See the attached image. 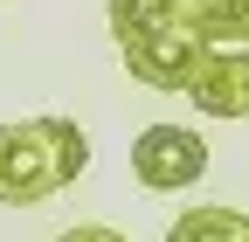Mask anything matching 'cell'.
I'll return each instance as SVG.
<instances>
[{
  "mask_svg": "<svg viewBox=\"0 0 249 242\" xmlns=\"http://www.w3.org/2000/svg\"><path fill=\"white\" fill-rule=\"evenodd\" d=\"M208 173V145L187 125H145L132 138V180L145 194H187Z\"/></svg>",
  "mask_w": 249,
  "mask_h": 242,
  "instance_id": "obj_2",
  "label": "cell"
},
{
  "mask_svg": "<svg viewBox=\"0 0 249 242\" xmlns=\"http://www.w3.org/2000/svg\"><path fill=\"white\" fill-rule=\"evenodd\" d=\"M242 235V207H187L166 228V242H235Z\"/></svg>",
  "mask_w": 249,
  "mask_h": 242,
  "instance_id": "obj_5",
  "label": "cell"
},
{
  "mask_svg": "<svg viewBox=\"0 0 249 242\" xmlns=\"http://www.w3.org/2000/svg\"><path fill=\"white\" fill-rule=\"evenodd\" d=\"M55 242H124L118 228H104V222H76V228H62Z\"/></svg>",
  "mask_w": 249,
  "mask_h": 242,
  "instance_id": "obj_8",
  "label": "cell"
},
{
  "mask_svg": "<svg viewBox=\"0 0 249 242\" xmlns=\"http://www.w3.org/2000/svg\"><path fill=\"white\" fill-rule=\"evenodd\" d=\"M187 97L208 118H249V63H214V55H201V69L187 76Z\"/></svg>",
  "mask_w": 249,
  "mask_h": 242,
  "instance_id": "obj_4",
  "label": "cell"
},
{
  "mask_svg": "<svg viewBox=\"0 0 249 242\" xmlns=\"http://www.w3.org/2000/svg\"><path fill=\"white\" fill-rule=\"evenodd\" d=\"M90 166V138L70 118H21L0 125V207H35L62 194Z\"/></svg>",
  "mask_w": 249,
  "mask_h": 242,
  "instance_id": "obj_1",
  "label": "cell"
},
{
  "mask_svg": "<svg viewBox=\"0 0 249 242\" xmlns=\"http://www.w3.org/2000/svg\"><path fill=\"white\" fill-rule=\"evenodd\" d=\"M166 7H173V28H187V35H201V28H214V21L242 14L249 0H166Z\"/></svg>",
  "mask_w": 249,
  "mask_h": 242,
  "instance_id": "obj_7",
  "label": "cell"
},
{
  "mask_svg": "<svg viewBox=\"0 0 249 242\" xmlns=\"http://www.w3.org/2000/svg\"><path fill=\"white\" fill-rule=\"evenodd\" d=\"M235 242H249V215H242V235H235Z\"/></svg>",
  "mask_w": 249,
  "mask_h": 242,
  "instance_id": "obj_9",
  "label": "cell"
},
{
  "mask_svg": "<svg viewBox=\"0 0 249 242\" xmlns=\"http://www.w3.org/2000/svg\"><path fill=\"white\" fill-rule=\"evenodd\" d=\"M118 55H124V69H132L139 83H152V90H187V76L201 69V42L187 35V28L132 35V42H118Z\"/></svg>",
  "mask_w": 249,
  "mask_h": 242,
  "instance_id": "obj_3",
  "label": "cell"
},
{
  "mask_svg": "<svg viewBox=\"0 0 249 242\" xmlns=\"http://www.w3.org/2000/svg\"><path fill=\"white\" fill-rule=\"evenodd\" d=\"M152 28H173V7H166V0H111V35L118 42L152 35Z\"/></svg>",
  "mask_w": 249,
  "mask_h": 242,
  "instance_id": "obj_6",
  "label": "cell"
}]
</instances>
